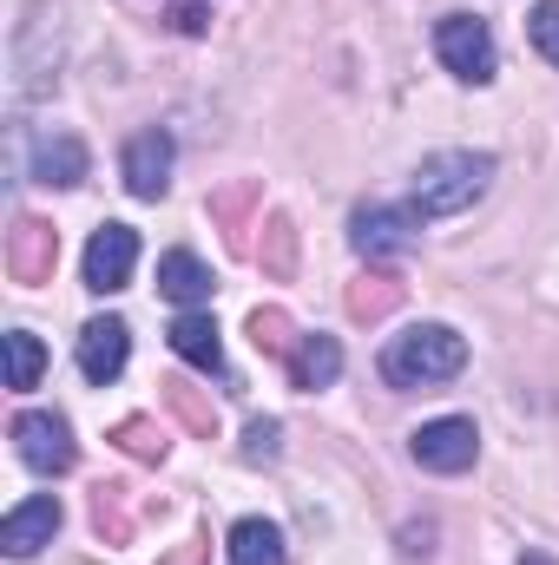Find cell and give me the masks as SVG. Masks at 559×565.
<instances>
[{"mask_svg": "<svg viewBox=\"0 0 559 565\" xmlns=\"http://www.w3.org/2000/svg\"><path fill=\"white\" fill-rule=\"evenodd\" d=\"M467 369V342L447 322H415L382 349V382L389 388H434Z\"/></svg>", "mask_w": 559, "mask_h": 565, "instance_id": "obj_1", "label": "cell"}, {"mask_svg": "<svg viewBox=\"0 0 559 565\" xmlns=\"http://www.w3.org/2000/svg\"><path fill=\"white\" fill-rule=\"evenodd\" d=\"M487 178H494L487 151H434L415 171V211L421 217H454L487 191Z\"/></svg>", "mask_w": 559, "mask_h": 565, "instance_id": "obj_2", "label": "cell"}, {"mask_svg": "<svg viewBox=\"0 0 559 565\" xmlns=\"http://www.w3.org/2000/svg\"><path fill=\"white\" fill-rule=\"evenodd\" d=\"M434 53H441V66H447L454 79H467V86H487L494 66H500L494 33H487V20H474V13H441V20H434Z\"/></svg>", "mask_w": 559, "mask_h": 565, "instance_id": "obj_3", "label": "cell"}, {"mask_svg": "<svg viewBox=\"0 0 559 565\" xmlns=\"http://www.w3.org/2000/svg\"><path fill=\"white\" fill-rule=\"evenodd\" d=\"M428 224L415 204H362L356 217H349V244H356V257H369V264H395L409 244H415V231Z\"/></svg>", "mask_w": 559, "mask_h": 565, "instance_id": "obj_4", "label": "cell"}, {"mask_svg": "<svg viewBox=\"0 0 559 565\" xmlns=\"http://www.w3.org/2000/svg\"><path fill=\"white\" fill-rule=\"evenodd\" d=\"M409 454H415V467H428V473H467L474 454H481V434H474L467 415H441V422L415 427Z\"/></svg>", "mask_w": 559, "mask_h": 565, "instance_id": "obj_5", "label": "cell"}, {"mask_svg": "<svg viewBox=\"0 0 559 565\" xmlns=\"http://www.w3.org/2000/svg\"><path fill=\"white\" fill-rule=\"evenodd\" d=\"M13 447H20V460H27L33 473H66V467L80 460L73 427L60 422V415H46V408H27V415L13 422Z\"/></svg>", "mask_w": 559, "mask_h": 565, "instance_id": "obj_6", "label": "cell"}, {"mask_svg": "<svg viewBox=\"0 0 559 565\" xmlns=\"http://www.w3.org/2000/svg\"><path fill=\"white\" fill-rule=\"evenodd\" d=\"M133 264H139V231L133 224H99L93 244H86V289H99V296L126 289Z\"/></svg>", "mask_w": 559, "mask_h": 565, "instance_id": "obj_7", "label": "cell"}, {"mask_svg": "<svg viewBox=\"0 0 559 565\" xmlns=\"http://www.w3.org/2000/svg\"><path fill=\"white\" fill-rule=\"evenodd\" d=\"M53 264H60V231L46 217H13V231H7V277L33 289V282L53 277Z\"/></svg>", "mask_w": 559, "mask_h": 565, "instance_id": "obj_8", "label": "cell"}, {"mask_svg": "<svg viewBox=\"0 0 559 565\" xmlns=\"http://www.w3.org/2000/svg\"><path fill=\"white\" fill-rule=\"evenodd\" d=\"M126 355H133V329L119 322V316H93L86 329H80V375L86 382H119L126 375Z\"/></svg>", "mask_w": 559, "mask_h": 565, "instance_id": "obj_9", "label": "cell"}, {"mask_svg": "<svg viewBox=\"0 0 559 565\" xmlns=\"http://www.w3.org/2000/svg\"><path fill=\"white\" fill-rule=\"evenodd\" d=\"M53 533H60V500H53V493H33V500H20V507L0 520L7 559H33L40 546H53Z\"/></svg>", "mask_w": 559, "mask_h": 565, "instance_id": "obj_10", "label": "cell"}, {"mask_svg": "<svg viewBox=\"0 0 559 565\" xmlns=\"http://www.w3.org/2000/svg\"><path fill=\"white\" fill-rule=\"evenodd\" d=\"M165 184H171V132L151 126L126 145V191L133 198H165Z\"/></svg>", "mask_w": 559, "mask_h": 565, "instance_id": "obj_11", "label": "cell"}, {"mask_svg": "<svg viewBox=\"0 0 559 565\" xmlns=\"http://www.w3.org/2000/svg\"><path fill=\"white\" fill-rule=\"evenodd\" d=\"M86 145L73 139V132H40L33 139V184H53V191H73L80 178H86Z\"/></svg>", "mask_w": 559, "mask_h": 565, "instance_id": "obj_12", "label": "cell"}, {"mask_svg": "<svg viewBox=\"0 0 559 565\" xmlns=\"http://www.w3.org/2000/svg\"><path fill=\"white\" fill-rule=\"evenodd\" d=\"M283 375H289V388H303V395L329 388V382L342 375V349H336V335H296V349H289Z\"/></svg>", "mask_w": 559, "mask_h": 565, "instance_id": "obj_13", "label": "cell"}, {"mask_svg": "<svg viewBox=\"0 0 559 565\" xmlns=\"http://www.w3.org/2000/svg\"><path fill=\"white\" fill-rule=\"evenodd\" d=\"M171 349H178V362H191L198 375H224V342H218V322H211V316L184 309V316L171 322Z\"/></svg>", "mask_w": 559, "mask_h": 565, "instance_id": "obj_14", "label": "cell"}, {"mask_svg": "<svg viewBox=\"0 0 559 565\" xmlns=\"http://www.w3.org/2000/svg\"><path fill=\"white\" fill-rule=\"evenodd\" d=\"M158 289H165L171 302L198 309V302L211 296V270L198 264V250H165V257H158Z\"/></svg>", "mask_w": 559, "mask_h": 565, "instance_id": "obj_15", "label": "cell"}, {"mask_svg": "<svg viewBox=\"0 0 559 565\" xmlns=\"http://www.w3.org/2000/svg\"><path fill=\"white\" fill-rule=\"evenodd\" d=\"M93 526H99L106 546H126V540H133V487H126V480L93 487Z\"/></svg>", "mask_w": 559, "mask_h": 565, "instance_id": "obj_16", "label": "cell"}, {"mask_svg": "<svg viewBox=\"0 0 559 565\" xmlns=\"http://www.w3.org/2000/svg\"><path fill=\"white\" fill-rule=\"evenodd\" d=\"M389 309H402V277L369 270L362 282H349V316H356V322H382Z\"/></svg>", "mask_w": 559, "mask_h": 565, "instance_id": "obj_17", "label": "cell"}, {"mask_svg": "<svg viewBox=\"0 0 559 565\" xmlns=\"http://www.w3.org/2000/svg\"><path fill=\"white\" fill-rule=\"evenodd\" d=\"M231 565H283V533L271 520H238L231 526Z\"/></svg>", "mask_w": 559, "mask_h": 565, "instance_id": "obj_18", "label": "cell"}, {"mask_svg": "<svg viewBox=\"0 0 559 565\" xmlns=\"http://www.w3.org/2000/svg\"><path fill=\"white\" fill-rule=\"evenodd\" d=\"M40 369H46V349H40V335L13 329V335H7V388H40Z\"/></svg>", "mask_w": 559, "mask_h": 565, "instance_id": "obj_19", "label": "cell"}, {"mask_svg": "<svg viewBox=\"0 0 559 565\" xmlns=\"http://www.w3.org/2000/svg\"><path fill=\"white\" fill-rule=\"evenodd\" d=\"M264 277H296V224H289V217H271V224H264Z\"/></svg>", "mask_w": 559, "mask_h": 565, "instance_id": "obj_20", "label": "cell"}, {"mask_svg": "<svg viewBox=\"0 0 559 565\" xmlns=\"http://www.w3.org/2000/svg\"><path fill=\"white\" fill-rule=\"evenodd\" d=\"M113 440H119L133 460H165V447H171V440H165V427L151 422V415H126V422L113 427Z\"/></svg>", "mask_w": 559, "mask_h": 565, "instance_id": "obj_21", "label": "cell"}, {"mask_svg": "<svg viewBox=\"0 0 559 565\" xmlns=\"http://www.w3.org/2000/svg\"><path fill=\"white\" fill-rule=\"evenodd\" d=\"M165 402H171V415L191 427V434H204V440L218 434V408H211V402H204L191 382H171V388H165Z\"/></svg>", "mask_w": 559, "mask_h": 565, "instance_id": "obj_22", "label": "cell"}, {"mask_svg": "<svg viewBox=\"0 0 559 565\" xmlns=\"http://www.w3.org/2000/svg\"><path fill=\"white\" fill-rule=\"evenodd\" d=\"M251 342H257L264 355H277V362H289V349H296V329H289V316H283L277 302L251 316Z\"/></svg>", "mask_w": 559, "mask_h": 565, "instance_id": "obj_23", "label": "cell"}, {"mask_svg": "<svg viewBox=\"0 0 559 565\" xmlns=\"http://www.w3.org/2000/svg\"><path fill=\"white\" fill-rule=\"evenodd\" d=\"M251 204H257V184H238V191H224V198L211 204V211L224 217V237H231V250H244V231H238V224H244V211H251Z\"/></svg>", "mask_w": 559, "mask_h": 565, "instance_id": "obj_24", "label": "cell"}, {"mask_svg": "<svg viewBox=\"0 0 559 565\" xmlns=\"http://www.w3.org/2000/svg\"><path fill=\"white\" fill-rule=\"evenodd\" d=\"M527 33H534L540 60H553V66H559V0H540V7L527 13Z\"/></svg>", "mask_w": 559, "mask_h": 565, "instance_id": "obj_25", "label": "cell"}, {"mask_svg": "<svg viewBox=\"0 0 559 565\" xmlns=\"http://www.w3.org/2000/svg\"><path fill=\"white\" fill-rule=\"evenodd\" d=\"M277 447H283V427L277 422H251V427H244V460H251V467H271V460H277Z\"/></svg>", "mask_w": 559, "mask_h": 565, "instance_id": "obj_26", "label": "cell"}, {"mask_svg": "<svg viewBox=\"0 0 559 565\" xmlns=\"http://www.w3.org/2000/svg\"><path fill=\"white\" fill-rule=\"evenodd\" d=\"M171 26H178V33H204V7H198V0H178V7H171Z\"/></svg>", "mask_w": 559, "mask_h": 565, "instance_id": "obj_27", "label": "cell"}, {"mask_svg": "<svg viewBox=\"0 0 559 565\" xmlns=\"http://www.w3.org/2000/svg\"><path fill=\"white\" fill-rule=\"evenodd\" d=\"M204 559V540H191V553H178V559H165V565H198Z\"/></svg>", "mask_w": 559, "mask_h": 565, "instance_id": "obj_28", "label": "cell"}, {"mask_svg": "<svg viewBox=\"0 0 559 565\" xmlns=\"http://www.w3.org/2000/svg\"><path fill=\"white\" fill-rule=\"evenodd\" d=\"M520 565H553V559H547V553H527V559H520Z\"/></svg>", "mask_w": 559, "mask_h": 565, "instance_id": "obj_29", "label": "cell"}]
</instances>
